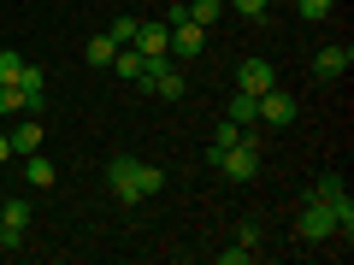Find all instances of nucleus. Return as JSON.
<instances>
[{
    "label": "nucleus",
    "instance_id": "ddd939ff",
    "mask_svg": "<svg viewBox=\"0 0 354 265\" xmlns=\"http://www.w3.org/2000/svg\"><path fill=\"white\" fill-rule=\"evenodd\" d=\"M83 59H88V65H101V71H106V65L118 59V41H113V36H88V48H83Z\"/></svg>",
    "mask_w": 354,
    "mask_h": 265
},
{
    "label": "nucleus",
    "instance_id": "6ab92c4d",
    "mask_svg": "<svg viewBox=\"0 0 354 265\" xmlns=\"http://www.w3.org/2000/svg\"><path fill=\"white\" fill-rule=\"evenodd\" d=\"M236 141H242V124H230V118H225V124L213 130V148H236Z\"/></svg>",
    "mask_w": 354,
    "mask_h": 265
},
{
    "label": "nucleus",
    "instance_id": "f3484780",
    "mask_svg": "<svg viewBox=\"0 0 354 265\" xmlns=\"http://www.w3.org/2000/svg\"><path fill=\"white\" fill-rule=\"evenodd\" d=\"M218 12H225V0H195V6H189V24H201V30H207Z\"/></svg>",
    "mask_w": 354,
    "mask_h": 265
},
{
    "label": "nucleus",
    "instance_id": "f8f14e48",
    "mask_svg": "<svg viewBox=\"0 0 354 265\" xmlns=\"http://www.w3.org/2000/svg\"><path fill=\"white\" fill-rule=\"evenodd\" d=\"M0 118H30V101L18 83H0Z\"/></svg>",
    "mask_w": 354,
    "mask_h": 265
},
{
    "label": "nucleus",
    "instance_id": "dca6fc26",
    "mask_svg": "<svg viewBox=\"0 0 354 265\" xmlns=\"http://www.w3.org/2000/svg\"><path fill=\"white\" fill-rule=\"evenodd\" d=\"M225 12H242V18H248V24H260V18L272 12V0H230Z\"/></svg>",
    "mask_w": 354,
    "mask_h": 265
},
{
    "label": "nucleus",
    "instance_id": "1a4fd4ad",
    "mask_svg": "<svg viewBox=\"0 0 354 265\" xmlns=\"http://www.w3.org/2000/svg\"><path fill=\"white\" fill-rule=\"evenodd\" d=\"M201 41H207L201 24H189V18H183V24H171V53H177V59H195V53H201Z\"/></svg>",
    "mask_w": 354,
    "mask_h": 265
},
{
    "label": "nucleus",
    "instance_id": "aec40b11",
    "mask_svg": "<svg viewBox=\"0 0 354 265\" xmlns=\"http://www.w3.org/2000/svg\"><path fill=\"white\" fill-rule=\"evenodd\" d=\"M18 71H24V59L6 48V53H0V83H18Z\"/></svg>",
    "mask_w": 354,
    "mask_h": 265
},
{
    "label": "nucleus",
    "instance_id": "f03ea898",
    "mask_svg": "<svg viewBox=\"0 0 354 265\" xmlns=\"http://www.w3.org/2000/svg\"><path fill=\"white\" fill-rule=\"evenodd\" d=\"M136 83H142V88H153L160 101H183V88H189V83H183V71H177L171 59H148Z\"/></svg>",
    "mask_w": 354,
    "mask_h": 265
},
{
    "label": "nucleus",
    "instance_id": "39448f33",
    "mask_svg": "<svg viewBox=\"0 0 354 265\" xmlns=\"http://www.w3.org/2000/svg\"><path fill=\"white\" fill-rule=\"evenodd\" d=\"M260 124H295V95H290V88H278V83H272V88H266V95H260Z\"/></svg>",
    "mask_w": 354,
    "mask_h": 265
},
{
    "label": "nucleus",
    "instance_id": "20e7f679",
    "mask_svg": "<svg viewBox=\"0 0 354 265\" xmlns=\"http://www.w3.org/2000/svg\"><path fill=\"white\" fill-rule=\"evenodd\" d=\"M130 48H136L142 59H171V24H165V18L136 24V41H130Z\"/></svg>",
    "mask_w": 354,
    "mask_h": 265
},
{
    "label": "nucleus",
    "instance_id": "393cba45",
    "mask_svg": "<svg viewBox=\"0 0 354 265\" xmlns=\"http://www.w3.org/2000/svg\"><path fill=\"white\" fill-rule=\"evenodd\" d=\"M272 6H278V0H272Z\"/></svg>",
    "mask_w": 354,
    "mask_h": 265
},
{
    "label": "nucleus",
    "instance_id": "6e6552de",
    "mask_svg": "<svg viewBox=\"0 0 354 265\" xmlns=\"http://www.w3.org/2000/svg\"><path fill=\"white\" fill-rule=\"evenodd\" d=\"M18 88H24L30 112H41V106H48V71H41V65H30V59H24V71H18Z\"/></svg>",
    "mask_w": 354,
    "mask_h": 265
},
{
    "label": "nucleus",
    "instance_id": "423d86ee",
    "mask_svg": "<svg viewBox=\"0 0 354 265\" xmlns=\"http://www.w3.org/2000/svg\"><path fill=\"white\" fill-rule=\"evenodd\" d=\"M272 83H278L272 59H242V65H236V88H242V95H254V101H260V95H266Z\"/></svg>",
    "mask_w": 354,
    "mask_h": 265
},
{
    "label": "nucleus",
    "instance_id": "5701e85b",
    "mask_svg": "<svg viewBox=\"0 0 354 265\" xmlns=\"http://www.w3.org/2000/svg\"><path fill=\"white\" fill-rule=\"evenodd\" d=\"M6 159H12V141H6V136H0V165H6Z\"/></svg>",
    "mask_w": 354,
    "mask_h": 265
},
{
    "label": "nucleus",
    "instance_id": "f257e3e1",
    "mask_svg": "<svg viewBox=\"0 0 354 265\" xmlns=\"http://www.w3.org/2000/svg\"><path fill=\"white\" fill-rule=\"evenodd\" d=\"M106 189H113V201L136 206V201H153L165 189V171L148 165V159H136V153H113L106 159Z\"/></svg>",
    "mask_w": 354,
    "mask_h": 265
},
{
    "label": "nucleus",
    "instance_id": "412c9836",
    "mask_svg": "<svg viewBox=\"0 0 354 265\" xmlns=\"http://www.w3.org/2000/svg\"><path fill=\"white\" fill-rule=\"evenodd\" d=\"M330 6H337V0H295V12H301V18H330Z\"/></svg>",
    "mask_w": 354,
    "mask_h": 265
},
{
    "label": "nucleus",
    "instance_id": "7ed1b4c3",
    "mask_svg": "<svg viewBox=\"0 0 354 265\" xmlns=\"http://www.w3.org/2000/svg\"><path fill=\"white\" fill-rule=\"evenodd\" d=\"M295 236H301V242H330V236H337V218H330V206L307 195V206L295 213Z\"/></svg>",
    "mask_w": 354,
    "mask_h": 265
},
{
    "label": "nucleus",
    "instance_id": "b1692460",
    "mask_svg": "<svg viewBox=\"0 0 354 265\" xmlns=\"http://www.w3.org/2000/svg\"><path fill=\"white\" fill-rule=\"evenodd\" d=\"M0 248H6V224H0Z\"/></svg>",
    "mask_w": 354,
    "mask_h": 265
},
{
    "label": "nucleus",
    "instance_id": "0eeeda50",
    "mask_svg": "<svg viewBox=\"0 0 354 265\" xmlns=\"http://www.w3.org/2000/svg\"><path fill=\"white\" fill-rule=\"evenodd\" d=\"M348 65H354V48H348V41H330V48L313 53V71H319V77H342Z\"/></svg>",
    "mask_w": 354,
    "mask_h": 265
},
{
    "label": "nucleus",
    "instance_id": "4468645a",
    "mask_svg": "<svg viewBox=\"0 0 354 265\" xmlns=\"http://www.w3.org/2000/svg\"><path fill=\"white\" fill-rule=\"evenodd\" d=\"M6 141H12V153H36V148H41V124H30V118H24Z\"/></svg>",
    "mask_w": 354,
    "mask_h": 265
},
{
    "label": "nucleus",
    "instance_id": "9d476101",
    "mask_svg": "<svg viewBox=\"0 0 354 265\" xmlns=\"http://www.w3.org/2000/svg\"><path fill=\"white\" fill-rule=\"evenodd\" d=\"M24 183H30V189H53V183H59V171H53V159H41V153H30V159H24Z\"/></svg>",
    "mask_w": 354,
    "mask_h": 265
},
{
    "label": "nucleus",
    "instance_id": "2eb2a0df",
    "mask_svg": "<svg viewBox=\"0 0 354 265\" xmlns=\"http://www.w3.org/2000/svg\"><path fill=\"white\" fill-rule=\"evenodd\" d=\"M142 65H148V59H142L136 48H118V59H113V71H118V77H130V83H136V77H142Z\"/></svg>",
    "mask_w": 354,
    "mask_h": 265
},
{
    "label": "nucleus",
    "instance_id": "4be33fe9",
    "mask_svg": "<svg viewBox=\"0 0 354 265\" xmlns=\"http://www.w3.org/2000/svg\"><path fill=\"white\" fill-rule=\"evenodd\" d=\"M254 259V248H248V242H236V248H225V253H218V265H248Z\"/></svg>",
    "mask_w": 354,
    "mask_h": 265
},
{
    "label": "nucleus",
    "instance_id": "a211bd4d",
    "mask_svg": "<svg viewBox=\"0 0 354 265\" xmlns=\"http://www.w3.org/2000/svg\"><path fill=\"white\" fill-rule=\"evenodd\" d=\"M136 24H142V18H113V30H106V36H113L118 48H130V41H136Z\"/></svg>",
    "mask_w": 354,
    "mask_h": 265
},
{
    "label": "nucleus",
    "instance_id": "9b49d317",
    "mask_svg": "<svg viewBox=\"0 0 354 265\" xmlns=\"http://www.w3.org/2000/svg\"><path fill=\"white\" fill-rule=\"evenodd\" d=\"M225 118H230V124H242V130H254V124H260V101H254V95H242V88H236V101L225 106Z\"/></svg>",
    "mask_w": 354,
    "mask_h": 265
}]
</instances>
